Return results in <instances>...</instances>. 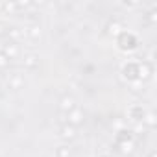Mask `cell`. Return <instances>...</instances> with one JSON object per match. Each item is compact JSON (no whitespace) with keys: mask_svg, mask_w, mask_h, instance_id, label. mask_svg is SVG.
<instances>
[{"mask_svg":"<svg viewBox=\"0 0 157 157\" xmlns=\"http://www.w3.org/2000/svg\"><path fill=\"white\" fill-rule=\"evenodd\" d=\"M0 33H2V24H0Z\"/></svg>","mask_w":157,"mask_h":157,"instance_id":"cell-11","label":"cell"},{"mask_svg":"<svg viewBox=\"0 0 157 157\" xmlns=\"http://www.w3.org/2000/svg\"><path fill=\"white\" fill-rule=\"evenodd\" d=\"M2 54L8 57V59H13V57H17V54H19V48L15 46V44H6L4 48H2Z\"/></svg>","mask_w":157,"mask_h":157,"instance_id":"cell-2","label":"cell"},{"mask_svg":"<svg viewBox=\"0 0 157 157\" xmlns=\"http://www.w3.org/2000/svg\"><path fill=\"white\" fill-rule=\"evenodd\" d=\"M68 155H70V148H67V146L57 148V157H68Z\"/></svg>","mask_w":157,"mask_h":157,"instance_id":"cell-6","label":"cell"},{"mask_svg":"<svg viewBox=\"0 0 157 157\" xmlns=\"http://www.w3.org/2000/svg\"><path fill=\"white\" fill-rule=\"evenodd\" d=\"M30 35H32V37L41 35V28H39V26H33V28H32V32H30Z\"/></svg>","mask_w":157,"mask_h":157,"instance_id":"cell-10","label":"cell"},{"mask_svg":"<svg viewBox=\"0 0 157 157\" xmlns=\"http://www.w3.org/2000/svg\"><path fill=\"white\" fill-rule=\"evenodd\" d=\"M37 56L35 54H28L26 57H24V65L28 67V68H33V67H37Z\"/></svg>","mask_w":157,"mask_h":157,"instance_id":"cell-4","label":"cell"},{"mask_svg":"<svg viewBox=\"0 0 157 157\" xmlns=\"http://www.w3.org/2000/svg\"><path fill=\"white\" fill-rule=\"evenodd\" d=\"M8 63H10V59H8V57L2 54V52H0V67H6Z\"/></svg>","mask_w":157,"mask_h":157,"instance_id":"cell-9","label":"cell"},{"mask_svg":"<svg viewBox=\"0 0 157 157\" xmlns=\"http://www.w3.org/2000/svg\"><path fill=\"white\" fill-rule=\"evenodd\" d=\"M144 122H146L150 128H153V126H155V115H153V113H150V115L144 118Z\"/></svg>","mask_w":157,"mask_h":157,"instance_id":"cell-7","label":"cell"},{"mask_svg":"<svg viewBox=\"0 0 157 157\" xmlns=\"http://www.w3.org/2000/svg\"><path fill=\"white\" fill-rule=\"evenodd\" d=\"M76 105H74V98H63V102H61V109H65V111H72Z\"/></svg>","mask_w":157,"mask_h":157,"instance_id":"cell-5","label":"cell"},{"mask_svg":"<svg viewBox=\"0 0 157 157\" xmlns=\"http://www.w3.org/2000/svg\"><path fill=\"white\" fill-rule=\"evenodd\" d=\"M10 35H11V37H13V39H19V37H21V35H22V33H21V32H19V28H11V32H10Z\"/></svg>","mask_w":157,"mask_h":157,"instance_id":"cell-8","label":"cell"},{"mask_svg":"<svg viewBox=\"0 0 157 157\" xmlns=\"http://www.w3.org/2000/svg\"><path fill=\"white\" fill-rule=\"evenodd\" d=\"M61 137L63 139H74L76 137V131H74V126H65L63 129H61Z\"/></svg>","mask_w":157,"mask_h":157,"instance_id":"cell-3","label":"cell"},{"mask_svg":"<svg viewBox=\"0 0 157 157\" xmlns=\"http://www.w3.org/2000/svg\"><path fill=\"white\" fill-rule=\"evenodd\" d=\"M83 120V113L80 111V109H72V111H68V122H70V126H74V124H80Z\"/></svg>","mask_w":157,"mask_h":157,"instance_id":"cell-1","label":"cell"}]
</instances>
